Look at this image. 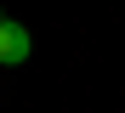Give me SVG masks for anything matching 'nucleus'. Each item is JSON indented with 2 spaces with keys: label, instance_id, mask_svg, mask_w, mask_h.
<instances>
[{
  "label": "nucleus",
  "instance_id": "1",
  "mask_svg": "<svg viewBox=\"0 0 125 113\" xmlns=\"http://www.w3.org/2000/svg\"><path fill=\"white\" fill-rule=\"evenodd\" d=\"M23 62H29V28L0 23V68H23Z\"/></svg>",
  "mask_w": 125,
  "mask_h": 113
}]
</instances>
